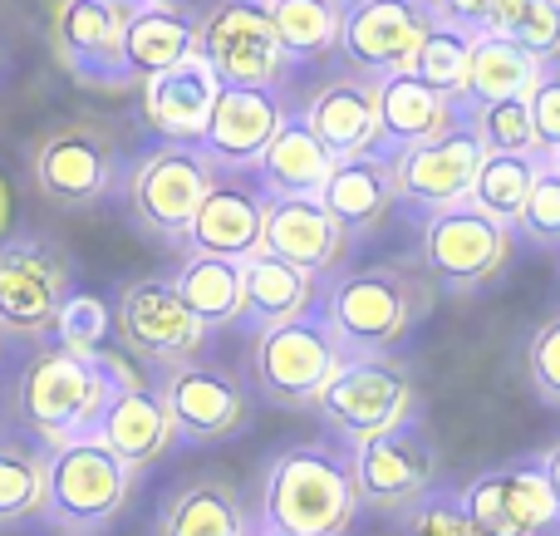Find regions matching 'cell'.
<instances>
[{
    "mask_svg": "<svg viewBox=\"0 0 560 536\" xmlns=\"http://www.w3.org/2000/svg\"><path fill=\"white\" fill-rule=\"evenodd\" d=\"M133 374L124 370V360L114 354H74L65 345L55 350H39L35 360L20 374V419L39 433L45 443H65V439H84L94 433L104 404L114 399V389Z\"/></svg>",
    "mask_w": 560,
    "mask_h": 536,
    "instance_id": "cell-1",
    "label": "cell"
},
{
    "mask_svg": "<svg viewBox=\"0 0 560 536\" xmlns=\"http://www.w3.org/2000/svg\"><path fill=\"white\" fill-rule=\"evenodd\" d=\"M359 512V488L349 458L325 443H300L280 453L266 473L261 517L290 536H345Z\"/></svg>",
    "mask_w": 560,
    "mask_h": 536,
    "instance_id": "cell-2",
    "label": "cell"
},
{
    "mask_svg": "<svg viewBox=\"0 0 560 536\" xmlns=\"http://www.w3.org/2000/svg\"><path fill=\"white\" fill-rule=\"evenodd\" d=\"M319 315L329 321L339 340V354H388L408 330H413L418 311H423V291L413 276L394 271V266H369V271H349L315 295Z\"/></svg>",
    "mask_w": 560,
    "mask_h": 536,
    "instance_id": "cell-3",
    "label": "cell"
},
{
    "mask_svg": "<svg viewBox=\"0 0 560 536\" xmlns=\"http://www.w3.org/2000/svg\"><path fill=\"white\" fill-rule=\"evenodd\" d=\"M128 488H133V473L94 439H65L49 443L45 453V517L55 522L59 532L89 536L118 517V508L128 502Z\"/></svg>",
    "mask_w": 560,
    "mask_h": 536,
    "instance_id": "cell-4",
    "label": "cell"
},
{
    "mask_svg": "<svg viewBox=\"0 0 560 536\" xmlns=\"http://www.w3.org/2000/svg\"><path fill=\"white\" fill-rule=\"evenodd\" d=\"M339 340L329 330V321L319 315V305L310 301L300 315L290 321H276L261 330V345H256V374H261V389L271 394L276 404H290V409H305L315 404V394L325 389V380L339 370Z\"/></svg>",
    "mask_w": 560,
    "mask_h": 536,
    "instance_id": "cell-5",
    "label": "cell"
},
{
    "mask_svg": "<svg viewBox=\"0 0 560 536\" xmlns=\"http://www.w3.org/2000/svg\"><path fill=\"white\" fill-rule=\"evenodd\" d=\"M516 242L512 222H497L482 207H433L423 222V261L447 291H477L506 266Z\"/></svg>",
    "mask_w": 560,
    "mask_h": 536,
    "instance_id": "cell-6",
    "label": "cell"
},
{
    "mask_svg": "<svg viewBox=\"0 0 560 536\" xmlns=\"http://www.w3.org/2000/svg\"><path fill=\"white\" fill-rule=\"evenodd\" d=\"M124 20L128 0H59L49 45H55L59 65L69 69V79L98 89V94H128L133 89L124 69Z\"/></svg>",
    "mask_w": 560,
    "mask_h": 536,
    "instance_id": "cell-7",
    "label": "cell"
},
{
    "mask_svg": "<svg viewBox=\"0 0 560 536\" xmlns=\"http://www.w3.org/2000/svg\"><path fill=\"white\" fill-rule=\"evenodd\" d=\"M349 468H354L359 502H369L378 512L413 508L428 492V482H433V439H428L418 409L404 413L398 423H388V429L359 439Z\"/></svg>",
    "mask_w": 560,
    "mask_h": 536,
    "instance_id": "cell-8",
    "label": "cell"
},
{
    "mask_svg": "<svg viewBox=\"0 0 560 536\" xmlns=\"http://www.w3.org/2000/svg\"><path fill=\"white\" fill-rule=\"evenodd\" d=\"M315 409L335 423L345 439H369V433L398 423L404 413L418 409L413 380L398 364H388L384 354H354L339 360V370L325 380V389L315 394Z\"/></svg>",
    "mask_w": 560,
    "mask_h": 536,
    "instance_id": "cell-9",
    "label": "cell"
},
{
    "mask_svg": "<svg viewBox=\"0 0 560 536\" xmlns=\"http://www.w3.org/2000/svg\"><path fill=\"white\" fill-rule=\"evenodd\" d=\"M433 20L438 15L428 0H345L335 55L349 65V74L384 79L394 69H408Z\"/></svg>",
    "mask_w": 560,
    "mask_h": 536,
    "instance_id": "cell-10",
    "label": "cell"
},
{
    "mask_svg": "<svg viewBox=\"0 0 560 536\" xmlns=\"http://www.w3.org/2000/svg\"><path fill=\"white\" fill-rule=\"evenodd\" d=\"M69 295V261L45 236L0 242V330L39 340L55 325L59 301Z\"/></svg>",
    "mask_w": 560,
    "mask_h": 536,
    "instance_id": "cell-11",
    "label": "cell"
},
{
    "mask_svg": "<svg viewBox=\"0 0 560 536\" xmlns=\"http://www.w3.org/2000/svg\"><path fill=\"white\" fill-rule=\"evenodd\" d=\"M197 55L207 59L222 84H280L290 59L280 55V39L266 15V0H222L197 25Z\"/></svg>",
    "mask_w": 560,
    "mask_h": 536,
    "instance_id": "cell-12",
    "label": "cell"
},
{
    "mask_svg": "<svg viewBox=\"0 0 560 536\" xmlns=\"http://www.w3.org/2000/svg\"><path fill=\"white\" fill-rule=\"evenodd\" d=\"M212 177L217 167L207 163V153L197 143H163L128 177V197H133L138 222L148 232L167 236V242H183L187 222H192L197 202L207 197Z\"/></svg>",
    "mask_w": 560,
    "mask_h": 536,
    "instance_id": "cell-13",
    "label": "cell"
},
{
    "mask_svg": "<svg viewBox=\"0 0 560 536\" xmlns=\"http://www.w3.org/2000/svg\"><path fill=\"white\" fill-rule=\"evenodd\" d=\"M457 502L482 536H546L560 527L556 498L546 488L541 468H532V463L482 473L457 492Z\"/></svg>",
    "mask_w": 560,
    "mask_h": 536,
    "instance_id": "cell-14",
    "label": "cell"
},
{
    "mask_svg": "<svg viewBox=\"0 0 560 536\" xmlns=\"http://www.w3.org/2000/svg\"><path fill=\"white\" fill-rule=\"evenodd\" d=\"M114 173L118 153L94 124H65L35 148V187L59 207H94L98 197H108Z\"/></svg>",
    "mask_w": 560,
    "mask_h": 536,
    "instance_id": "cell-15",
    "label": "cell"
},
{
    "mask_svg": "<svg viewBox=\"0 0 560 536\" xmlns=\"http://www.w3.org/2000/svg\"><path fill=\"white\" fill-rule=\"evenodd\" d=\"M482 153L487 148L477 143L472 124H467V104H463V114H457L443 133H433L398 153V197H408L418 212L467 202V187H472Z\"/></svg>",
    "mask_w": 560,
    "mask_h": 536,
    "instance_id": "cell-16",
    "label": "cell"
},
{
    "mask_svg": "<svg viewBox=\"0 0 560 536\" xmlns=\"http://www.w3.org/2000/svg\"><path fill=\"white\" fill-rule=\"evenodd\" d=\"M261 222H266V193L246 167H217L207 197L197 202L192 222L183 232V252L192 256H232L242 261L246 252L261 246Z\"/></svg>",
    "mask_w": 560,
    "mask_h": 536,
    "instance_id": "cell-17",
    "label": "cell"
},
{
    "mask_svg": "<svg viewBox=\"0 0 560 536\" xmlns=\"http://www.w3.org/2000/svg\"><path fill=\"white\" fill-rule=\"evenodd\" d=\"M118 335L133 354L158 364L197 360L207 325L183 305L173 281H133L118 301Z\"/></svg>",
    "mask_w": 560,
    "mask_h": 536,
    "instance_id": "cell-18",
    "label": "cell"
},
{
    "mask_svg": "<svg viewBox=\"0 0 560 536\" xmlns=\"http://www.w3.org/2000/svg\"><path fill=\"white\" fill-rule=\"evenodd\" d=\"M163 409L173 419V439L212 443L246 423V389L217 364L183 360L163 384Z\"/></svg>",
    "mask_w": 560,
    "mask_h": 536,
    "instance_id": "cell-19",
    "label": "cell"
},
{
    "mask_svg": "<svg viewBox=\"0 0 560 536\" xmlns=\"http://www.w3.org/2000/svg\"><path fill=\"white\" fill-rule=\"evenodd\" d=\"M290 108L280 104V94L271 84H222L207 128L197 138V148L207 153L212 167H252L256 153L271 143V133L280 128Z\"/></svg>",
    "mask_w": 560,
    "mask_h": 536,
    "instance_id": "cell-20",
    "label": "cell"
},
{
    "mask_svg": "<svg viewBox=\"0 0 560 536\" xmlns=\"http://www.w3.org/2000/svg\"><path fill=\"white\" fill-rule=\"evenodd\" d=\"M315 197L325 202V212L345 226V236L369 232V226H378V217H384L388 202L398 197V153L369 143V148H359V153L335 158Z\"/></svg>",
    "mask_w": 560,
    "mask_h": 536,
    "instance_id": "cell-21",
    "label": "cell"
},
{
    "mask_svg": "<svg viewBox=\"0 0 560 536\" xmlns=\"http://www.w3.org/2000/svg\"><path fill=\"white\" fill-rule=\"evenodd\" d=\"M94 439L124 463L128 473H143L148 463H158L173 443V419L163 409V394L143 389L138 380H124L114 389V399L104 404L94 423Z\"/></svg>",
    "mask_w": 560,
    "mask_h": 536,
    "instance_id": "cell-22",
    "label": "cell"
},
{
    "mask_svg": "<svg viewBox=\"0 0 560 536\" xmlns=\"http://www.w3.org/2000/svg\"><path fill=\"white\" fill-rule=\"evenodd\" d=\"M143 114L167 143H197L207 128V114H212L217 94H222V79L207 69L202 55L177 59L173 69L143 79Z\"/></svg>",
    "mask_w": 560,
    "mask_h": 536,
    "instance_id": "cell-23",
    "label": "cell"
},
{
    "mask_svg": "<svg viewBox=\"0 0 560 536\" xmlns=\"http://www.w3.org/2000/svg\"><path fill=\"white\" fill-rule=\"evenodd\" d=\"M374 94H378V138L374 143L388 148V153H404V148L443 133V128L463 114V98L423 84L413 69H394V74L374 79Z\"/></svg>",
    "mask_w": 560,
    "mask_h": 536,
    "instance_id": "cell-24",
    "label": "cell"
},
{
    "mask_svg": "<svg viewBox=\"0 0 560 536\" xmlns=\"http://www.w3.org/2000/svg\"><path fill=\"white\" fill-rule=\"evenodd\" d=\"M261 246L319 276L345 256V226L325 212L319 197H266Z\"/></svg>",
    "mask_w": 560,
    "mask_h": 536,
    "instance_id": "cell-25",
    "label": "cell"
},
{
    "mask_svg": "<svg viewBox=\"0 0 560 536\" xmlns=\"http://www.w3.org/2000/svg\"><path fill=\"white\" fill-rule=\"evenodd\" d=\"M197 55V20L187 10H177L173 0H138L128 5L124 20V69L133 79V89L143 79L173 69L177 59Z\"/></svg>",
    "mask_w": 560,
    "mask_h": 536,
    "instance_id": "cell-26",
    "label": "cell"
},
{
    "mask_svg": "<svg viewBox=\"0 0 560 536\" xmlns=\"http://www.w3.org/2000/svg\"><path fill=\"white\" fill-rule=\"evenodd\" d=\"M310 124V133L329 148L335 158L359 153L378 138V94L374 79L364 74H339L329 84H319V94L310 98V108L300 114Z\"/></svg>",
    "mask_w": 560,
    "mask_h": 536,
    "instance_id": "cell-27",
    "label": "cell"
},
{
    "mask_svg": "<svg viewBox=\"0 0 560 536\" xmlns=\"http://www.w3.org/2000/svg\"><path fill=\"white\" fill-rule=\"evenodd\" d=\"M329 163H335V153L310 133L305 118L285 114L280 128L271 133V143L256 153L252 177L261 183L266 197H315L319 183H325V173H329Z\"/></svg>",
    "mask_w": 560,
    "mask_h": 536,
    "instance_id": "cell-28",
    "label": "cell"
},
{
    "mask_svg": "<svg viewBox=\"0 0 560 536\" xmlns=\"http://www.w3.org/2000/svg\"><path fill=\"white\" fill-rule=\"evenodd\" d=\"M236 271H242V311H236V321L256 325V330L290 321V315H300L315 301V271H305L295 261H280L266 246L246 252L236 261Z\"/></svg>",
    "mask_w": 560,
    "mask_h": 536,
    "instance_id": "cell-29",
    "label": "cell"
},
{
    "mask_svg": "<svg viewBox=\"0 0 560 536\" xmlns=\"http://www.w3.org/2000/svg\"><path fill=\"white\" fill-rule=\"evenodd\" d=\"M541 74V59L526 45H516L502 30H477L472 55H467V79H463V104H487V98L526 94Z\"/></svg>",
    "mask_w": 560,
    "mask_h": 536,
    "instance_id": "cell-30",
    "label": "cell"
},
{
    "mask_svg": "<svg viewBox=\"0 0 560 536\" xmlns=\"http://www.w3.org/2000/svg\"><path fill=\"white\" fill-rule=\"evenodd\" d=\"M266 15L280 39V55L290 65H315V59L335 55L345 0H266Z\"/></svg>",
    "mask_w": 560,
    "mask_h": 536,
    "instance_id": "cell-31",
    "label": "cell"
},
{
    "mask_svg": "<svg viewBox=\"0 0 560 536\" xmlns=\"http://www.w3.org/2000/svg\"><path fill=\"white\" fill-rule=\"evenodd\" d=\"M173 291L183 295V305L207 325H232L242 311V271H236L232 256H192L187 252L183 271L173 276Z\"/></svg>",
    "mask_w": 560,
    "mask_h": 536,
    "instance_id": "cell-32",
    "label": "cell"
},
{
    "mask_svg": "<svg viewBox=\"0 0 560 536\" xmlns=\"http://www.w3.org/2000/svg\"><path fill=\"white\" fill-rule=\"evenodd\" d=\"M163 536H252V522L226 482H192L167 508Z\"/></svg>",
    "mask_w": 560,
    "mask_h": 536,
    "instance_id": "cell-33",
    "label": "cell"
},
{
    "mask_svg": "<svg viewBox=\"0 0 560 536\" xmlns=\"http://www.w3.org/2000/svg\"><path fill=\"white\" fill-rule=\"evenodd\" d=\"M541 167H546V153H482L472 187H467V202L482 207L497 222H516V212H522Z\"/></svg>",
    "mask_w": 560,
    "mask_h": 536,
    "instance_id": "cell-34",
    "label": "cell"
},
{
    "mask_svg": "<svg viewBox=\"0 0 560 536\" xmlns=\"http://www.w3.org/2000/svg\"><path fill=\"white\" fill-rule=\"evenodd\" d=\"M472 35L477 30L467 25H453V20H433L428 25V35L418 39L413 59H408V69H413L423 84L443 89V94H463V79H467V55H472Z\"/></svg>",
    "mask_w": 560,
    "mask_h": 536,
    "instance_id": "cell-35",
    "label": "cell"
},
{
    "mask_svg": "<svg viewBox=\"0 0 560 536\" xmlns=\"http://www.w3.org/2000/svg\"><path fill=\"white\" fill-rule=\"evenodd\" d=\"M467 124H472L477 143H482L487 153H546L541 133H536V124H532V104H526V94L467 104Z\"/></svg>",
    "mask_w": 560,
    "mask_h": 536,
    "instance_id": "cell-36",
    "label": "cell"
},
{
    "mask_svg": "<svg viewBox=\"0 0 560 536\" xmlns=\"http://www.w3.org/2000/svg\"><path fill=\"white\" fill-rule=\"evenodd\" d=\"M45 508V458L20 443H0V527L39 517Z\"/></svg>",
    "mask_w": 560,
    "mask_h": 536,
    "instance_id": "cell-37",
    "label": "cell"
},
{
    "mask_svg": "<svg viewBox=\"0 0 560 536\" xmlns=\"http://www.w3.org/2000/svg\"><path fill=\"white\" fill-rule=\"evenodd\" d=\"M108 330H114L108 305L89 291H69L55 311V325H49L55 345H65V350H74V354H98L108 340Z\"/></svg>",
    "mask_w": 560,
    "mask_h": 536,
    "instance_id": "cell-38",
    "label": "cell"
},
{
    "mask_svg": "<svg viewBox=\"0 0 560 536\" xmlns=\"http://www.w3.org/2000/svg\"><path fill=\"white\" fill-rule=\"evenodd\" d=\"M502 35H512L541 65H551V59H560V0H516Z\"/></svg>",
    "mask_w": 560,
    "mask_h": 536,
    "instance_id": "cell-39",
    "label": "cell"
},
{
    "mask_svg": "<svg viewBox=\"0 0 560 536\" xmlns=\"http://www.w3.org/2000/svg\"><path fill=\"white\" fill-rule=\"evenodd\" d=\"M512 226L541 246H560V173L551 167V158H546V167L536 173L532 193H526V202H522V212H516Z\"/></svg>",
    "mask_w": 560,
    "mask_h": 536,
    "instance_id": "cell-40",
    "label": "cell"
},
{
    "mask_svg": "<svg viewBox=\"0 0 560 536\" xmlns=\"http://www.w3.org/2000/svg\"><path fill=\"white\" fill-rule=\"evenodd\" d=\"M398 536H482L467 522L463 502L457 498H438V492H423V498L408 508V522Z\"/></svg>",
    "mask_w": 560,
    "mask_h": 536,
    "instance_id": "cell-41",
    "label": "cell"
},
{
    "mask_svg": "<svg viewBox=\"0 0 560 536\" xmlns=\"http://www.w3.org/2000/svg\"><path fill=\"white\" fill-rule=\"evenodd\" d=\"M526 104H532V124L541 133V148H556L560 143V59L541 65L536 84L526 89Z\"/></svg>",
    "mask_w": 560,
    "mask_h": 536,
    "instance_id": "cell-42",
    "label": "cell"
},
{
    "mask_svg": "<svg viewBox=\"0 0 560 536\" xmlns=\"http://www.w3.org/2000/svg\"><path fill=\"white\" fill-rule=\"evenodd\" d=\"M532 384L546 404H560V315H551L532 340Z\"/></svg>",
    "mask_w": 560,
    "mask_h": 536,
    "instance_id": "cell-43",
    "label": "cell"
},
{
    "mask_svg": "<svg viewBox=\"0 0 560 536\" xmlns=\"http://www.w3.org/2000/svg\"><path fill=\"white\" fill-rule=\"evenodd\" d=\"M438 20H453L467 30H506L516 0H428Z\"/></svg>",
    "mask_w": 560,
    "mask_h": 536,
    "instance_id": "cell-44",
    "label": "cell"
},
{
    "mask_svg": "<svg viewBox=\"0 0 560 536\" xmlns=\"http://www.w3.org/2000/svg\"><path fill=\"white\" fill-rule=\"evenodd\" d=\"M536 468H541V478H546V488H551V498H556V512H560V443L551 453H546L541 463H536Z\"/></svg>",
    "mask_w": 560,
    "mask_h": 536,
    "instance_id": "cell-45",
    "label": "cell"
},
{
    "mask_svg": "<svg viewBox=\"0 0 560 536\" xmlns=\"http://www.w3.org/2000/svg\"><path fill=\"white\" fill-rule=\"evenodd\" d=\"M546 158H551V167L560 173V143H556V148H546Z\"/></svg>",
    "mask_w": 560,
    "mask_h": 536,
    "instance_id": "cell-46",
    "label": "cell"
},
{
    "mask_svg": "<svg viewBox=\"0 0 560 536\" xmlns=\"http://www.w3.org/2000/svg\"><path fill=\"white\" fill-rule=\"evenodd\" d=\"M0 226H5V183H0Z\"/></svg>",
    "mask_w": 560,
    "mask_h": 536,
    "instance_id": "cell-47",
    "label": "cell"
},
{
    "mask_svg": "<svg viewBox=\"0 0 560 536\" xmlns=\"http://www.w3.org/2000/svg\"><path fill=\"white\" fill-rule=\"evenodd\" d=\"M256 536H290V532H276V527H261V532H256Z\"/></svg>",
    "mask_w": 560,
    "mask_h": 536,
    "instance_id": "cell-48",
    "label": "cell"
},
{
    "mask_svg": "<svg viewBox=\"0 0 560 536\" xmlns=\"http://www.w3.org/2000/svg\"><path fill=\"white\" fill-rule=\"evenodd\" d=\"M128 5H138V0H128Z\"/></svg>",
    "mask_w": 560,
    "mask_h": 536,
    "instance_id": "cell-49",
    "label": "cell"
}]
</instances>
